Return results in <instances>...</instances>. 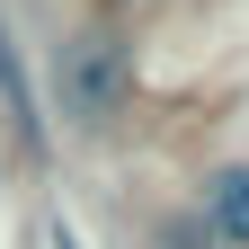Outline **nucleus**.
<instances>
[{"label":"nucleus","mask_w":249,"mask_h":249,"mask_svg":"<svg viewBox=\"0 0 249 249\" xmlns=\"http://www.w3.org/2000/svg\"><path fill=\"white\" fill-rule=\"evenodd\" d=\"M45 249H80V231H71V213H62V205L45 213Z\"/></svg>","instance_id":"20e7f679"},{"label":"nucleus","mask_w":249,"mask_h":249,"mask_svg":"<svg viewBox=\"0 0 249 249\" xmlns=\"http://www.w3.org/2000/svg\"><path fill=\"white\" fill-rule=\"evenodd\" d=\"M196 213H205V240H231V249H249V160H231V169H205V187H196Z\"/></svg>","instance_id":"7ed1b4c3"},{"label":"nucleus","mask_w":249,"mask_h":249,"mask_svg":"<svg viewBox=\"0 0 249 249\" xmlns=\"http://www.w3.org/2000/svg\"><path fill=\"white\" fill-rule=\"evenodd\" d=\"M160 249H213V240H205L196 223H169V231H160Z\"/></svg>","instance_id":"39448f33"},{"label":"nucleus","mask_w":249,"mask_h":249,"mask_svg":"<svg viewBox=\"0 0 249 249\" xmlns=\"http://www.w3.org/2000/svg\"><path fill=\"white\" fill-rule=\"evenodd\" d=\"M0 124H9V142L27 160H45V98H36V80H27V53L9 36V18H0Z\"/></svg>","instance_id":"f03ea898"},{"label":"nucleus","mask_w":249,"mask_h":249,"mask_svg":"<svg viewBox=\"0 0 249 249\" xmlns=\"http://www.w3.org/2000/svg\"><path fill=\"white\" fill-rule=\"evenodd\" d=\"M53 116L71 124V134H107L134 98V45H124V27H71V36L53 45Z\"/></svg>","instance_id":"f257e3e1"}]
</instances>
